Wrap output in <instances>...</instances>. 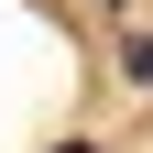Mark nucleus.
<instances>
[{"label": "nucleus", "instance_id": "f257e3e1", "mask_svg": "<svg viewBox=\"0 0 153 153\" xmlns=\"http://www.w3.org/2000/svg\"><path fill=\"white\" fill-rule=\"evenodd\" d=\"M120 76H131V88H153V33H131V44H120Z\"/></svg>", "mask_w": 153, "mask_h": 153}, {"label": "nucleus", "instance_id": "f03ea898", "mask_svg": "<svg viewBox=\"0 0 153 153\" xmlns=\"http://www.w3.org/2000/svg\"><path fill=\"white\" fill-rule=\"evenodd\" d=\"M55 153H99V142H88V131H76V142H55Z\"/></svg>", "mask_w": 153, "mask_h": 153}, {"label": "nucleus", "instance_id": "7ed1b4c3", "mask_svg": "<svg viewBox=\"0 0 153 153\" xmlns=\"http://www.w3.org/2000/svg\"><path fill=\"white\" fill-rule=\"evenodd\" d=\"M109 11H120V0H109Z\"/></svg>", "mask_w": 153, "mask_h": 153}]
</instances>
